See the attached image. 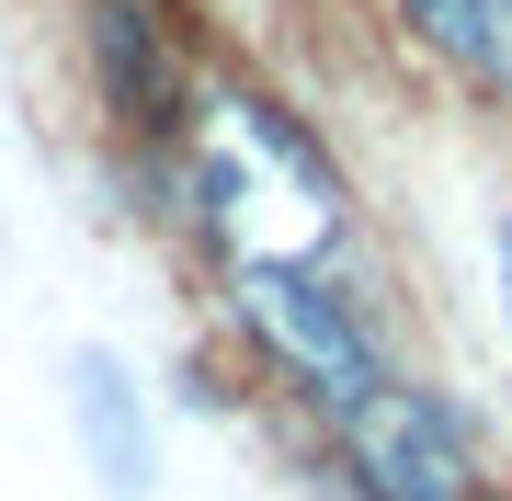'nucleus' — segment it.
I'll use <instances>...</instances> for the list:
<instances>
[{
  "mask_svg": "<svg viewBox=\"0 0 512 501\" xmlns=\"http://www.w3.org/2000/svg\"><path fill=\"white\" fill-rule=\"evenodd\" d=\"M239 297H251V319L285 342V365L308 376V388L342 410V422H353V410L387 388V376H376V342H365V319L330 297L308 262H239Z\"/></svg>",
  "mask_w": 512,
  "mask_h": 501,
  "instance_id": "obj_1",
  "label": "nucleus"
},
{
  "mask_svg": "<svg viewBox=\"0 0 512 501\" xmlns=\"http://www.w3.org/2000/svg\"><path fill=\"white\" fill-rule=\"evenodd\" d=\"M353 467H365L376 501H467L456 410L421 399V388H376L365 410H353Z\"/></svg>",
  "mask_w": 512,
  "mask_h": 501,
  "instance_id": "obj_2",
  "label": "nucleus"
},
{
  "mask_svg": "<svg viewBox=\"0 0 512 501\" xmlns=\"http://www.w3.org/2000/svg\"><path fill=\"white\" fill-rule=\"evenodd\" d=\"M69 422H80V445H92V479H103L114 501H148L160 456H148V410H137L126 353H103V342L69 353Z\"/></svg>",
  "mask_w": 512,
  "mask_h": 501,
  "instance_id": "obj_3",
  "label": "nucleus"
},
{
  "mask_svg": "<svg viewBox=\"0 0 512 501\" xmlns=\"http://www.w3.org/2000/svg\"><path fill=\"white\" fill-rule=\"evenodd\" d=\"M92 57H103V92L126 114H148V126L171 114V57H160V35H148L137 0H92Z\"/></svg>",
  "mask_w": 512,
  "mask_h": 501,
  "instance_id": "obj_4",
  "label": "nucleus"
},
{
  "mask_svg": "<svg viewBox=\"0 0 512 501\" xmlns=\"http://www.w3.org/2000/svg\"><path fill=\"white\" fill-rule=\"evenodd\" d=\"M399 12H410V35H421V46H444V57H490L512 0H399Z\"/></svg>",
  "mask_w": 512,
  "mask_h": 501,
  "instance_id": "obj_5",
  "label": "nucleus"
},
{
  "mask_svg": "<svg viewBox=\"0 0 512 501\" xmlns=\"http://www.w3.org/2000/svg\"><path fill=\"white\" fill-rule=\"evenodd\" d=\"M501 308H512V217H501Z\"/></svg>",
  "mask_w": 512,
  "mask_h": 501,
  "instance_id": "obj_6",
  "label": "nucleus"
},
{
  "mask_svg": "<svg viewBox=\"0 0 512 501\" xmlns=\"http://www.w3.org/2000/svg\"><path fill=\"white\" fill-rule=\"evenodd\" d=\"M490 57H501V69H512V12H501V46H490Z\"/></svg>",
  "mask_w": 512,
  "mask_h": 501,
  "instance_id": "obj_7",
  "label": "nucleus"
},
{
  "mask_svg": "<svg viewBox=\"0 0 512 501\" xmlns=\"http://www.w3.org/2000/svg\"><path fill=\"white\" fill-rule=\"evenodd\" d=\"M0 251H12V228H0Z\"/></svg>",
  "mask_w": 512,
  "mask_h": 501,
  "instance_id": "obj_8",
  "label": "nucleus"
}]
</instances>
